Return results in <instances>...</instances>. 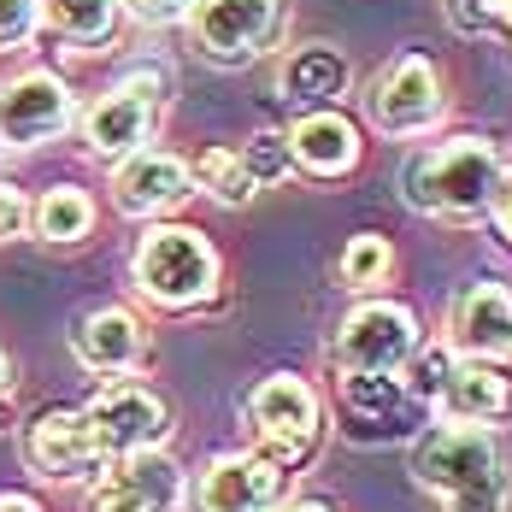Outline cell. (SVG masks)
Masks as SVG:
<instances>
[{"mask_svg":"<svg viewBox=\"0 0 512 512\" xmlns=\"http://www.w3.org/2000/svg\"><path fill=\"white\" fill-rule=\"evenodd\" d=\"M412 483L436 495L448 512H507V454L495 424H424L412 430Z\"/></svg>","mask_w":512,"mask_h":512,"instance_id":"cell-1","label":"cell"},{"mask_svg":"<svg viewBox=\"0 0 512 512\" xmlns=\"http://www.w3.org/2000/svg\"><path fill=\"white\" fill-rule=\"evenodd\" d=\"M501 183H507V154L489 136H448V142L412 154L407 171H401L407 206L418 218H436V224L489 218V201L501 195Z\"/></svg>","mask_w":512,"mask_h":512,"instance_id":"cell-2","label":"cell"},{"mask_svg":"<svg viewBox=\"0 0 512 512\" xmlns=\"http://www.w3.org/2000/svg\"><path fill=\"white\" fill-rule=\"evenodd\" d=\"M130 283L159 312H201L218 301L224 259L212 248V236L195 224H148L130 254Z\"/></svg>","mask_w":512,"mask_h":512,"instance_id":"cell-3","label":"cell"},{"mask_svg":"<svg viewBox=\"0 0 512 512\" xmlns=\"http://www.w3.org/2000/svg\"><path fill=\"white\" fill-rule=\"evenodd\" d=\"M365 118L371 130L407 142V136H430L442 118H448V77L430 53H395L377 77H371V95H365Z\"/></svg>","mask_w":512,"mask_h":512,"instance_id":"cell-4","label":"cell"},{"mask_svg":"<svg viewBox=\"0 0 512 512\" xmlns=\"http://www.w3.org/2000/svg\"><path fill=\"white\" fill-rule=\"evenodd\" d=\"M248 424H254L259 448L271 460L301 471L307 454L318 448V436H324V401L301 371H271L248 389Z\"/></svg>","mask_w":512,"mask_h":512,"instance_id":"cell-5","label":"cell"},{"mask_svg":"<svg viewBox=\"0 0 512 512\" xmlns=\"http://www.w3.org/2000/svg\"><path fill=\"white\" fill-rule=\"evenodd\" d=\"M159 106H165V77L148 71V77H124L118 89H106L77 112V130H83V148L101 165H118V159L154 148L159 136Z\"/></svg>","mask_w":512,"mask_h":512,"instance_id":"cell-6","label":"cell"},{"mask_svg":"<svg viewBox=\"0 0 512 512\" xmlns=\"http://www.w3.org/2000/svg\"><path fill=\"white\" fill-rule=\"evenodd\" d=\"M89 436L101 448V460H124V454H148L171 442V401L136 383V377H106L101 389L83 401Z\"/></svg>","mask_w":512,"mask_h":512,"instance_id":"cell-7","label":"cell"},{"mask_svg":"<svg viewBox=\"0 0 512 512\" xmlns=\"http://www.w3.org/2000/svg\"><path fill=\"white\" fill-rule=\"evenodd\" d=\"M418 348V318L401 301H359L336 342H330V359L342 377H401V365Z\"/></svg>","mask_w":512,"mask_h":512,"instance_id":"cell-8","label":"cell"},{"mask_svg":"<svg viewBox=\"0 0 512 512\" xmlns=\"http://www.w3.org/2000/svg\"><path fill=\"white\" fill-rule=\"evenodd\" d=\"M283 0H195V12L183 18L201 59L212 65H254L259 53L277 48L283 36Z\"/></svg>","mask_w":512,"mask_h":512,"instance_id":"cell-9","label":"cell"},{"mask_svg":"<svg viewBox=\"0 0 512 512\" xmlns=\"http://www.w3.org/2000/svg\"><path fill=\"white\" fill-rule=\"evenodd\" d=\"M77 124V95L53 71L0 77V154L6 148H48Z\"/></svg>","mask_w":512,"mask_h":512,"instance_id":"cell-10","label":"cell"},{"mask_svg":"<svg viewBox=\"0 0 512 512\" xmlns=\"http://www.w3.org/2000/svg\"><path fill=\"white\" fill-rule=\"evenodd\" d=\"M289 465L271 460L265 448H242V454H218L195 477V512H271L289 501Z\"/></svg>","mask_w":512,"mask_h":512,"instance_id":"cell-11","label":"cell"},{"mask_svg":"<svg viewBox=\"0 0 512 512\" xmlns=\"http://www.w3.org/2000/svg\"><path fill=\"white\" fill-rule=\"evenodd\" d=\"M18 454L24 465L42 477V483H89L101 471V448L89 436V418L83 407H42L24 418L18 430Z\"/></svg>","mask_w":512,"mask_h":512,"instance_id":"cell-12","label":"cell"},{"mask_svg":"<svg viewBox=\"0 0 512 512\" xmlns=\"http://www.w3.org/2000/svg\"><path fill=\"white\" fill-rule=\"evenodd\" d=\"M183 501V465L165 448L106 460L89 477V512H177Z\"/></svg>","mask_w":512,"mask_h":512,"instance_id":"cell-13","label":"cell"},{"mask_svg":"<svg viewBox=\"0 0 512 512\" xmlns=\"http://www.w3.org/2000/svg\"><path fill=\"white\" fill-rule=\"evenodd\" d=\"M448 348L460 359H489V365H507L512 359V289L507 283H465L460 295L448 301Z\"/></svg>","mask_w":512,"mask_h":512,"instance_id":"cell-14","label":"cell"},{"mask_svg":"<svg viewBox=\"0 0 512 512\" xmlns=\"http://www.w3.org/2000/svg\"><path fill=\"white\" fill-rule=\"evenodd\" d=\"M189 195H195L189 159L165 154V148H142V154H130V159L112 165V206H118L124 218L159 224L171 206H183Z\"/></svg>","mask_w":512,"mask_h":512,"instance_id":"cell-15","label":"cell"},{"mask_svg":"<svg viewBox=\"0 0 512 512\" xmlns=\"http://www.w3.org/2000/svg\"><path fill=\"white\" fill-rule=\"evenodd\" d=\"M283 142H289L295 171H301V177H318V183L354 177L359 154H365V130H359L342 106H312V112H301V118L283 130Z\"/></svg>","mask_w":512,"mask_h":512,"instance_id":"cell-16","label":"cell"},{"mask_svg":"<svg viewBox=\"0 0 512 512\" xmlns=\"http://www.w3.org/2000/svg\"><path fill=\"white\" fill-rule=\"evenodd\" d=\"M71 354L95 377H130L148 359V330L130 307H89L71 324Z\"/></svg>","mask_w":512,"mask_h":512,"instance_id":"cell-17","label":"cell"},{"mask_svg":"<svg viewBox=\"0 0 512 512\" xmlns=\"http://www.w3.org/2000/svg\"><path fill=\"white\" fill-rule=\"evenodd\" d=\"M436 412L454 418V424H501L512 412V377L489 359H460L454 354V371L436 395Z\"/></svg>","mask_w":512,"mask_h":512,"instance_id":"cell-18","label":"cell"},{"mask_svg":"<svg viewBox=\"0 0 512 512\" xmlns=\"http://www.w3.org/2000/svg\"><path fill=\"white\" fill-rule=\"evenodd\" d=\"M277 89H283V101H301L307 112L312 106H342L348 89H354V65H348V53L330 48V42H307V48H295L283 59Z\"/></svg>","mask_w":512,"mask_h":512,"instance_id":"cell-19","label":"cell"},{"mask_svg":"<svg viewBox=\"0 0 512 512\" xmlns=\"http://www.w3.org/2000/svg\"><path fill=\"white\" fill-rule=\"evenodd\" d=\"M36 12H42V30L77 53H101L124 24L118 0H36Z\"/></svg>","mask_w":512,"mask_h":512,"instance_id":"cell-20","label":"cell"},{"mask_svg":"<svg viewBox=\"0 0 512 512\" xmlns=\"http://www.w3.org/2000/svg\"><path fill=\"white\" fill-rule=\"evenodd\" d=\"M30 230H36L48 248H77V242H89V230H95V201H89V189H77V183L42 189V201H30Z\"/></svg>","mask_w":512,"mask_h":512,"instance_id":"cell-21","label":"cell"},{"mask_svg":"<svg viewBox=\"0 0 512 512\" xmlns=\"http://www.w3.org/2000/svg\"><path fill=\"white\" fill-rule=\"evenodd\" d=\"M342 407H348L354 424H383V436L412 418L401 377H342Z\"/></svg>","mask_w":512,"mask_h":512,"instance_id":"cell-22","label":"cell"},{"mask_svg":"<svg viewBox=\"0 0 512 512\" xmlns=\"http://www.w3.org/2000/svg\"><path fill=\"white\" fill-rule=\"evenodd\" d=\"M189 177H195V189H206L218 206H248L259 195L254 171L242 165L236 148H201V154L189 159Z\"/></svg>","mask_w":512,"mask_h":512,"instance_id":"cell-23","label":"cell"},{"mask_svg":"<svg viewBox=\"0 0 512 512\" xmlns=\"http://www.w3.org/2000/svg\"><path fill=\"white\" fill-rule=\"evenodd\" d=\"M336 277H342V289H359V295L365 289H383L395 277V242L377 236V230H354L342 259H336Z\"/></svg>","mask_w":512,"mask_h":512,"instance_id":"cell-24","label":"cell"},{"mask_svg":"<svg viewBox=\"0 0 512 512\" xmlns=\"http://www.w3.org/2000/svg\"><path fill=\"white\" fill-rule=\"evenodd\" d=\"M448 371H454V348H448V342H418V348H412V359L401 365V389H407L412 407H430V412H436V395H442Z\"/></svg>","mask_w":512,"mask_h":512,"instance_id":"cell-25","label":"cell"},{"mask_svg":"<svg viewBox=\"0 0 512 512\" xmlns=\"http://www.w3.org/2000/svg\"><path fill=\"white\" fill-rule=\"evenodd\" d=\"M236 154H242V165L254 171L259 189H265V183H283V177L295 171V159H289V142H283V130H254V136H248V142H242Z\"/></svg>","mask_w":512,"mask_h":512,"instance_id":"cell-26","label":"cell"},{"mask_svg":"<svg viewBox=\"0 0 512 512\" xmlns=\"http://www.w3.org/2000/svg\"><path fill=\"white\" fill-rule=\"evenodd\" d=\"M36 30H42L36 0H0V53H18Z\"/></svg>","mask_w":512,"mask_h":512,"instance_id":"cell-27","label":"cell"},{"mask_svg":"<svg viewBox=\"0 0 512 512\" xmlns=\"http://www.w3.org/2000/svg\"><path fill=\"white\" fill-rule=\"evenodd\" d=\"M448 24H454L460 36L501 30V0H448Z\"/></svg>","mask_w":512,"mask_h":512,"instance_id":"cell-28","label":"cell"},{"mask_svg":"<svg viewBox=\"0 0 512 512\" xmlns=\"http://www.w3.org/2000/svg\"><path fill=\"white\" fill-rule=\"evenodd\" d=\"M136 24H148V30H165V24H183L189 12H195V0H118Z\"/></svg>","mask_w":512,"mask_h":512,"instance_id":"cell-29","label":"cell"},{"mask_svg":"<svg viewBox=\"0 0 512 512\" xmlns=\"http://www.w3.org/2000/svg\"><path fill=\"white\" fill-rule=\"evenodd\" d=\"M24 230H30V201H24V189L0 183V242H12V236H24Z\"/></svg>","mask_w":512,"mask_h":512,"instance_id":"cell-30","label":"cell"},{"mask_svg":"<svg viewBox=\"0 0 512 512\" xmlns=\"http://www.w3.org/2000/svg\"><path fill=\"white\" fill-rule=\"evenodd\" d=\"M489 218H495V230H501V242L512 248V177L501 183V195L489 201Z\"/></svg>","mask_w":512,"mask_h":512,"instance_id":"cell-31","label":"cell"},{"mask_svg":"<svg viewBox=\"0 0 512 512\" xmlns=\"http://www.w3.org/2000/svg\"><path fill=\"white\" fill-rule=\"evenodd\" d=\"M271 512H342V507L324 501V495H301V501H283V507H271Z\"/></svg>","mask_w":512,"mask_h":512,"instance_id":"cell-32","label":"cell"},{"mask_svg":"<svg viewBox=\"0 0 512 512\" xmlns=\"http://www.w3.org/2000/svg\"><path fill=\"white\" fill-rule=\"evenodd\" d=\"M0 512H42V507H36L30 495H18V489H6V495H0Z\"/></svg>","mask_w":512,"mask_h":512,"instance_id":"cell-33","label":"cell"},{"mask_svg":"<svg viewBox=\"0 0 512 512\" xmlns=\"http://www.w3.org/2000/svg\"><path fill=\"white\" fill-rule=\"evenodd\" d=\"M0 395H12V359H6V348H0Z\"/></svg>","mask_w":512,"mask_h":512,"instance_id":"cell-34","label":"cell"},{"mask_svg":"<svg viewBox=\"0 0 512 512\" xmlns=\"http://www.w3.org/2000/svg\"><path fill=\"white\" fill-rule=\"evenodd\" d=\"M0 424H6V395H0Z\"/></svg>","mask_w":512,"mask_h":512,"instance_id":"cell-35","label":"cell"}]
</instances>
